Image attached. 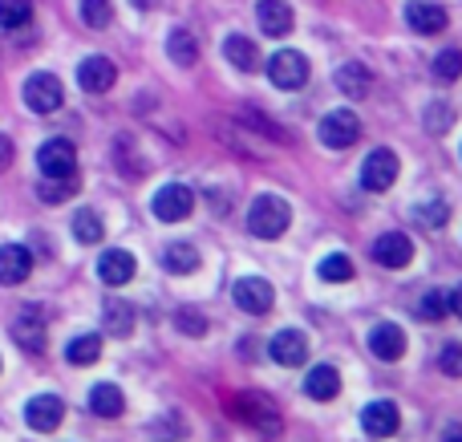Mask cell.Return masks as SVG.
Masks as SVG:
<instances>
[{
  "mask_svg": "<svg viewBox=\"0 0 462 442\" xmlns=\"http://www.w3.org/2000/svg\"><path fill=\"white\" fill-rule=\"evenodd\" d=\"M81 187V179L78 175H65V179H41V187H37V195L45 203H65L73 191Z\"/></svg>",
  "mask_w": 462,
  "mask_h": 442,
  "instance_id": "cell-30",
  "label": "cell"
},
{
  "mask_svg": "<svg viewBox=\"0 0 462 442\" xmlns=\"http://www.w3.org/2000/svg\"><path fill=\"white\" fill-rule=\"evenodd\" d=\"M317 272H320V281H328V284H345V281H353V260L341 256V252H333V256L320 260Z\"/></svg>",
  "mask_w": 462,
  "mask_h": 442,
  "instance_id": "cell-31",
  "label": "cell"
},
{
  "mask_svg": "<svg viewBox=\"0 0 462 442\" xmlns=\"http://www.w3.org/2000/svg\"><path fill=\"white\" fill-rule=\"evenodd\" d=\"M29 272H32V256H29V248L24 244H5L0 248V284H24L29 281Z\"/></svg>",
  "mask_w": 462,
  "mask_h": 442,
  "instance_id": "cell-18",
  "label": "cell"
},
{
  "mask_svg": "<svg viewBox=\"0 0 462 442\" xmlns=\"http://www.w3.org/2000/svg\"><path fill=\"white\" fill-rule=\"evenodd\" d=\"M224 53H227V61L236 65V69H244V73L260 65V49H255V41L244 37V32H231V37L224 41Z\"/></svg>",
  "mask_w": 462,
  "mask_h": 442,
  "instance_id": "cell-25",
  "label": "cell"
},
{
  "mask_svg": "<svg viewBox=\"0 0 462 442\" xmlns=\"http://www.w3.org/2000/svg\"><path fill=\"white\" fill-rule=\"evenodd\" d=\"M406 21L414 32H422V37H434V32L447 29V8L442 5H430V0H418V5L406 8Z\"/></svg>",
  "mask_w": 462,
  "mask_h": 442,
  "instance_id": "cell-21",
  "label": "cell"
},
{
  "mask_svg": "<svg viewBox=\"0 0 462 442\" xmlns=\"http://www.w3.org/2000/svg\"><path fill=\"white\" fill-rule=\"evenodd\" d=\"M13 337L24 354H45V313L41 308H24L13 321Z\"/></svg>",
  "mask_w": 462,
  "mask_h": 442,
  "instance_id": "cell-16",
  "label": "cell"
},
{
  "mask_svg": "<svg viewBox=\"0 0 462 442\" xmlns=\"http://www.w3.org/2000/svg\"><path fill=\"white\" fill-rule=\"evenodd\" d=\"M8 167H13V143L0 134V170H8Z\"/></svg>",
  "mask_w": 462,
  "mask_h": 442,
  "instance_id": "cell-41",
  "label": "cell"
},
{
  "mask_svg": "<svg viewBox=\"0 0 462 442\" xmlns=\"http://www.w3.org/2000/svg\"><path fill=\"white\" fill-rule=\"evenodd\" d=\"M442 442H462V427H450L447 435H442Z\"/></svg>",
  "mask_w": 462,
  "mask_h": 442,
  "instance_id": "cell-43",
  "label": "cell"
},
{
  "mask_svg": "<svg viewBox=\"0 0 462 442\" xmlns=\"http://www.w3.org/2000/svg\"><path fill=\"white\" fill-rule=\"evenodd\" d=\"M418 219H422V227H442L450 219V207L447 203H422V207H418Z\"/></svg>",
  "mask_w": 462,
  "mask_h": 442,
  "instance_id": "cell-40",
  "label": "cell"
},
{
  "mask_svg": "<svg viewBox=\"0 0 462 442\" xmlns=\"http://www.w3.org/2000/svg\"><path fill=\"white\" fill-rule=\"evenodd\" d=\"M162 268H167V272H175V276L199 272V248H195V244H187V240H175L167 252H162Z\"/></svg>",
  "mask_w": 462,
  "mask_h": 442,
  "instance_id": "cell-23",
  "label": "cell"
},
{
  "mask_svg": "<svg viewBox=\"0 0 462 442\" xmlns=\"http://www.w3.org/2000/svg\"><path fill=\"white\" fill-rule=\"evenodd\" d=\"M130 5H134L138 13H146V8H154V0H130Z\"/></svg>",
  "mask_w": 462,
  "mask_h": 442,
  "instance_id": "cell-44",
  "label": "cell"
},
{
  "mask_svg": "<svg viewBox=\"0 0 462 442\" xmlns=\"http://www.w3.org/2000/svg\"><path fill=\"white\" fill-rule=\"evenodd\" d=\"M236 414L244 422H252L255 430H260L263 438H276L280 435V414L272 410V402L268 398H260V394H244V398H236Z\"/></svg>",
  "mask_w": 462,
  "mask_h": 442,
  "instance_id": "cell-9",
  "label": "cell"
},
{
  "mask_svg": "<svg viewBox=\"0 0 462 442\" xmlns=\"http://www.w3.org/2000/svg\"><path fill=\"white\" fill-rule=\"evenodd\" d=\"M268 354L276 357L280 365H288V370H296V365L309 362V337L296 329H280L276 337L268 341Z\"/></svg>",
  "mask_w": 462,
  "mask_h": 442,
  "instance_id": "cell-15",
  "label": "cell"
},
{
  "mask_svg": "<svg viewBox=\"0 0 462 442\" xmlns=\"http://www.w3.org/2000/svg\"><path fill=\"white\" fill-rule=\"evenodd\" d=\"M369 86H374V78H369V69L361 61H345L341 69H337V89H341L345 97H365Z\"/></svg>",
  "mask_w": 462,
  "mask_h": 442,
  "instance_id": "cell-24",
  "label": "cell"
},
{
  "mask_svg": "<svg viewBox=\"0 0 462 442\" xmlns=\"http://www.w3.org/2000/svg\"><path fill=\"white\" fill-rule=\"evenodd\" d=\"M288 224H292V207H288V199H280V195H260V199L247 207V232H252L255 240H276V235L288 232Z\"/></svg>",
  "mask_w": 462,
  "mask_h": 442,
  "instance_id": "cell-1",
  "label": "cell"
},
{
  "mask_svg": "<svg viewBox=\"0 0 462 442\" xmlns=\"http://www.w3.org/2000/svg\"><path fill=\"white\" fill-rule=\"evenodd\" d=\"M374 260L385 268H406L410 260H414V244H410L402 232H385L374 240Z\"/></svg>",
  "mask_w": 462,
  "mask_h": 442,
  "instance_id": "cell-17",
  "label": "cell"
},
{
  "mask_svg": "<svg viewBox=\"0 0 462 442\" xmlns=\"http://www.w3.org/2000/svg\"><path fill=\"white\" fill-rule=\"evenodd\" d=\"M447 313H450V300H447V292H439V289H430L422 297V305H418V317H422V321H442Z\"/></svg>",
  "mask_w": 462,
  "mask_h": 442,
  "instance_id": "cell-37",
  "label": "cell"
},
{
  "mask_svg": "<svg viewBox=\"0 0 462 442\" xmlns=\"http://www.w3.org/2000/svg\"><path fill=\"white\" fill-rule=\"evenodd\" d=\"M447 300H450V313H455V317H462V284H458L455 292H450Z\"/></svg>",
  "mask_w": 462,
  "mask_h": 442,
  "instance_id": "cell-42",
  "label": "cell"
},
{
  "mask_svg": "<svg viewBox=\"0 0 462 442\" xmlns=\"http://www.w3.org/2000/svg\"><path fill=\"white\" fill-rule=\"evenodd\" d=\"M357 138H361V122L353 110L325 114V122H320V143H325L328 151H349Z\"/></svg>",
  "mask_w": 462,
  "mask_h": 442,
  "instance_id": "cell-7",
  "label": "cell"
},
{
  "mask_svg": "<svg viewBox=\"0 0 462 442\" xmlns=\"http://www.w3.org/2000/svg\"><path fill=\"white\" fill-rule=\"evenodd\" d=\"M37 167L45 179L78 175V151H73L69 138H49V143L37 151Z\"/></svg>",
  "mask_w": 462,
  "mask_h": 442,
  "instance_id": "cell-4",
  "label": "cell"
},
{
  "mask_svg": "<svg viewBox=\"0 0 462 442\" xmlns=\"http://www.w3.org/2000/svg\"><path fill=\"white\" fill-rule=\"evenodd\" d=\"M439 370L447 373V378H462V345H458V341L442 345V354H439Z\"/></svg>",
  "mask_w": 462,
  "mask_h": 442,
  "instance_id": "cell-38",
  "label": "cell"
},
{
  "mask_svg": "<svg viewBox=\"0 0 462 442\" xmlns=\"http://www.w3.org/2000/svg\"><path fill=\"white\" fill-rule=\"evenodd\" d=\"M167 57L175 65H183V69H191V65L199 61V45H195V37L187 29H175L171 41H167Z\"/></svg>",
  "mask_w": 462,
  "mask_h": 442,
  "instance_id": "cell-28",
  "label": "cell"
},
{
  "mask_svg": "<svg viewBox=\"0 0 462 442\" xmlns=\"http://www.w3.org/2000/svg\"><path fill=\"white\" fill-rule=\"evenodd\" d=\"M32 16V0H0V29H21Z\"/></svg>",
  "mask_w": 462,
  "mask_h": 442,
  "instance_id": "cell-33",
  "label": "cell"
},
{
  "mask_svg": "<svg viewBox=\"0 0 462 442\" xmlns=\"http://www.w3.org/2000/svg\"><path fill=\"white\" fill-rule=\"evenodd\" d=\"M81 21H86L89 29H106V24L114 21L110 0H81Z\"/></svg>",
  "mask_w": 462,
  "mask_h": 442,
  "instance_id": "cell-36",
  "label": "cell"
},
{
  "mask_svg": "<svg viewBox=\"0 0 462 442\" xmlns=\"http://www.w3.org/2000/svg\"><path fill=\"white\" fill-rule=\"evenodd\" d=\"M304 394H309L312 402H333V398L341 394V373H337V365H312L309 378H304Z\"/></svg>",
  "mask_w": 462,
  "mask_h": 442,
  "instance_id": "cell-19",
  "label": "cell"
},
{
  "mask_svg": "<svg viewBox=\"0 0 462 442\" xmlns=\"http://www.w3.org/2000/svg\"><path fill=\"white\" fill-rule=\"evenodd\" d=\"M175 329L183 333V337H203V333H208V317H203L199 308L183 305V308L175 313Z\"/></svg>",
  "mask_w": 462,
  "mask_h": 442,
  "instance_id": "cell-34",
  "label": "cell"
},
{
  "mask_svg": "<svg viewBox=\"0 0 462 442\" xmlns=\"http://www.w3.org/2000/svg\"><path fill=\"white\" fill-rule=\"evenodd\" d=\"M268 78L276 89H300L309 81V57L296 53V49H280L268 61Z\"/></svg>",
  "mask_w": 462,
  "mask_h": 442,
  "instance_id": "cell-5",
  "label": "cell"
},
{
  "mask_svg": "<svg viewBox=\"0 0 462 442\" xmlns=\"http://www.w3.org/2000/svg\"><path fill=\"white\" fill-rule=\"evenodd\" d=\"M422 126L430 130V134H447V130L455 126V106H450V102H430V106H426Z\"/></svg>",
  "mask_w": 462,
  "mask_h": 442,
  "instance_id": "cell-32",
  "label": "cell"
},
{
  "mask_svg": "<svg viewBox=\"0 0 462 442\" xmlns=\"http://www.w3.org/2000/svg\"><path fill=\"white\" fill-rule=\"evenodd\" d=\"M231 297H236V305L252 317H263L272 305H276V289H272L268 281H260V276H244V281H236Z\"/></svg>",
  "mask_w": 462,
  "mask_h": 442,
  "instance_id": "cell-8",
  "label": "cell"
},
{
  "mask_svg": "<svg viewBox=\"0 0 462 442\" xmlns=\"http://www.w3.org/2000/svg\"><path fill=\"white\" fill-rule=\"evenodd\" d=\"M151 207H154V216H159L162 224H179V219H187L195 211V191L191 187H183V183H167V187L154 191Z\"/></svg>",
  "mask_w": 462,
  "mask_h": 442,
  "instance_id": "cell-3",
  "label": "cell"
},
{
  "mask_svg": "<svg viewBox=\"0 0 462 442\" xmlns=\"http://www.w3.org/2000/svg\"><path fill=\"white\" fill-rule=\"evenodd\" d=\"M398 175H402V162H398V154L385 151V146H377V151L361 162V187H365V191H390V187L398 183Z\"/></svg>",
  "mask_w": 462,
  "mask_h": 442,
  "instance_id": "cell-2",
  "label": "cell"
},
{
  "mask_svg": "<svg viewBox=\"0 0 462 442\" xmlns=\"http://www.w3.org/2000/svg\"><path fill=\"white\" fill-rule=\"evenodd\" d=\"M255 21H260V29L268 37H288L292 32V8L284 0H260L255 5Z\"/></svg>",
  "mask_w": 462,
  "mask_h": 442,
  "instance_id": "cell-20",
  "label": "cell"
},
{
  "mask_svg": "<svg viewBox=\"0 0 462 442\" xmlns=\"http://www.w3.org/2000/svg\"><path fill=\"white\" fill-rule=\"evenodd\" d=\"M151 435H154V442H179L183 438V422H179V414H167V419H159L151 427Z\"/></svg>",
  "mask_w": 462,
  "mask_h": 442,
  "instance_id": "cell-39",
  "label": "cell"
},
{
  "mask_svg": "<svg viewBox=\"0 0 462 442\" xmlns=\"http://www.w3.org/2000/svg\"><path fill=\"white\" fill-rule=\"evenodd\" d=\"M61 419H65V402L57 394H41L24 406V422H29L32 430H41V435H53V430L61 427Z\"/></svg>",
  "mask_w": 462,
  "mask_h": 442,
  "instance_id": "cell-10",
  "label": "cell"
},
{
  "mask_svg": "<svg viewBox=\"0 0 462 442\" xmlns=\"http://www.w3.org/2000/svg\"><path fill=\"white\" fill-rule=\"evenodd\" d=\"M102 325L110 337H130L134 333V308H130V300H110L102 308Z\"/></svg>",
  "mask_w": 462,
  "mask_h": 442,
  "instance_id": "cell-26",
  "label": "cell"
},
{
  "mask_svg": "<svg viewBox=\"0 0 462 442\" xmlns=\"http://www.w3.org/2000/svg\"><path fill=\"white\" fill-rule=\"evenodd\" d=\"M73 235H78V244H97L106 235L102 216H97L94 207H81L78 216H73Z\"/></svg>",
  "mask_w": 462,
  "mask_h": 442,
  "instance_id": "cell-29",
  "label": "cell"
},
{
  "mask_svg": "<svg viewBox=\"0 0 462 442\" xmlns=\"http://www.w3.org/2000/svg\"><path fill=\"white\" fill-rule=\"evenodd\" d=\"M134 272H138V260L130 256L126 248H110V252H102V260H97V276H102V284H110V289L130 284Z\"/></svg>",
  "mask_w": 462,
  "mask_h": 442,
  "instance_id": "cell-11",
  "label": "cell"
},
{
  "mask_svg": "<svg viewBox=\"0 0 462 442\" xmlns=\"http://www.w3.org/2000/svg\"><path fill=\"white\" fill-rule=\"evenodd\" d=\"M398 422H402V414H398V406L393 402H369L365 410H361V430H365L369 438H393L398 435Z\"/></svg>",
  "mask_w": 462,
  "mask_h": 442,
  "instance_id": "cell-12",
  "label": "cell"
},
{
  "mask_svg": "<svg viewBox=\"0 0 462 442\" xmlns=\"http://www.w3.org/2000/svg\"><path fill=\"white\" fill-rule=\"evenodd\" d=\"M434 78L439 81H458L462 78V49H442L434 57Z\"/></svg>",
  "mask_w": 462,
  "mask_h": 442,
  "instance_id": "cell-35",
  "label": "cell"
},
{
  "mask_svg": "<svg viewBox=\"0 0 462 442\" xmlns=\"http://www.w3.org/2000/svg\"><path fill=\"white\" fill-rule=\"evenodd\" d=\"M97 357H102V337L97 333H81V337H73L65 345V362L69 365H94Z\"/></svg>",
  "mask_w": 462,
  "mask_h": 442,
  "instance_id": "cell-27",
  "label": "cell"
},
{
  "mask_svg": "<svg viewBox=\"0 0 462 442\" xmlns=\"http://www.w3.org/2000/svg\"><path fill=\"white\" fill-rule=\"evenodd\" d=\"M114 81H118V69L110 57H86L78 65V86L86 94H106V89H114Z\"/></svg>",
  "mask_w": 462,
  "mask_h": 442,
  "instance_id": "cell-14",
  "label": "cell"
},
{
  "mask_svg": "<svg viewBox=\"0 0 462 442\" xmlns=\"http://www.w3.org/2000/svg\"><path fill=\"white\" fill-rule=\"evenodd\" d=\"M369 349H374V357H382V362H398V357H406V329L393 321H382L369 329Z\"/></svg>",
  "mask_w": 462,
  "mask_h": 442,
  "instance_id": "cell-13",
  "label": "cell"
},
{
  "mask_svg": "<svg viewBox=\"0 0 462 442\" xmlns=\"http://www.w3.org/2000/svg\"><path fill=\"white\" fill-rule=\"evenodd\" d=\"M61 102H65V89L53 73H32L24 81V106L32 114H53V110H61Z\"/></svg>",
  "mask_w": 462,
  "mask_h": 442,
  "instance_id": "cell-6",
  "label": "cell"
},
{
  "mask_svg": "<svg viewBox=\"0 0 462 442\" xmlns=\"http://www.w3.org/2000/svg\"><path fill=\"white\" fill-rule=\"evenodd\" d=\"M89 410H94L97 419H118V414L126 410V394H122L114 382H102V386L89 390Z\"/></svg>",
  "mask_w": 462,
  "mask_h": 442,
  "instance_id": "cell-22",
  "label": "cell"
}]
</instances>
